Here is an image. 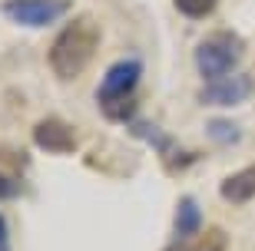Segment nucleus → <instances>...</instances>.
<instances>
[{
	"label": "nucleus",
	"mask_w": 255,
	"mask_h": 251,
	"mask_svg": "<svg viewBox=\"0 0 255 251\" xmlns=\"http://www.w3.org/2000/svg\"><path fill=\"white\" fill-rule=\"evenodd\" d=\"M33 146L47 156H73L76 152V129L60 116H43L33 126Z\"/></svg>",
	"instance_id": "7"
},
{
	"label": "nucleus",
	"mask_w": 255,
	"mask_h": 251,
	"mask_svg": "<svg viewBox=\"0 0 255 251\" xmlns=\"http://www.w3.org/2000/svg\"><path fill=\"white\" fill-rule=\"evenodd\" d=\"M103 40V30L93 17H73L60 27L57 40L47 50V63L50 73L57 76L60 83H73L76 76L86 70V63L96 56Z\"/></svg>",
	"instance_id": "1"
},
{
	"label": "nucleus",
	"mask_w": 255,
	"mask_h": 251,
	"mask_svg": "<svg viewBox=\"0 0 255 251\" xmlns=\"http://www.w3.org/2000/svg\"><path fill=\"white\" fill-rule=\"evenodd\" d=\"M229 248V235L222 228H212V232H202L199 238L192 242H182V245H172L169 251H226Z\"/></svg>",
	"instance_id": "11"
},
{
	"label": "nucleus",
	"mask_w": 255,
	"mask_h": 251,
	"mask_svg": "<svg viewBox=\"0 0 255 251\" xmlns=\"http://www.w3.org/2000/svg\"><path fill=\"white\" fill-rule=\"evenodd\" d=\"M20 195H23V178L17 172H0V202H10Z\"/></svg>",
	"instance_id": "13"
},
{
	"label": "nucleus",
	"mask_w": 255,
	"mask_h": 251,
	"mask_svg": "<svg viewBox=\"0 0 255 251\" xmlns=\"http://www.w3.org/2000/svg\"><path fill=\"white\" fill-rule=\"evenodd\" d=\"M126 132H129L132 139H139L142 146H149V149L162 159V166H166L169 175H182V168H189V166L199 162V152H186L179 142H176V136H169L166 129H159L152 119L136 116V119L126 126Z\"/></svg>",
	"instance_id": "4"
},
{
	"label": "nucleus",
	"mask_w": 255,
	"mask_h": 251,
	"mask_svg": "<svg viewBox=\"0 0 255 251\" xmlns=\"http://www.w3.org/2000/svg\"><path fill=\"white\" fill-rule=\"evenodd\" d=\"M202 225H206L202 205L192 195H182L179 202H176V215H172V238H176V245L199 238V235H202Z\"/></svg>",
	"instance_id": "8"
},
{
	"label": "nucleus",
	"mask_w": 255,
	"mask_h": 251,
	"mask_svg": "<svg viewBox=\"0 0 255 251\" xmlns=\"http://www.w3.org/2000/svg\"><path fill=\"white\" fill-rule=\"evenodd\" d=\"M242 56H246V40L236 30H216L196 47V73L202 76V83L232 76Z\"/></svg>",
	"instance_id": "3"
},
{
	"label": "nucleus",
	"mask_w": 255,
	"mask_h": 251,
	"mask_svg": "<svg viewBox=\"0 0 255 251\" xmlns=\"http://www.w3.org/2000/svg\"><path fill=\"white\" fill-rule=\"evenodd\" d=\"M73 0H3L0 13L23 30H47L70 13Z\"/></svg>",
	"instance_id": "5"
},
{
	"label": "nucleus",
	"mask_w": 255,
	"mask_h": 251,
	"mask_svg": "<svg viewBox=\"0 0 255 251\" xmlns=\"http://www.w3.org/2000/svg\"><path fill=\"white\" fill-rule=\"evenodd\" d=\"M206 139L212 146L232 149V146L242 142V126L236 119H229V116H212V119H206Z\"/></svg>",
	"instance_id": "10"
},
{
	"label": "nucleus",
	"mask_w": 255,
	"mask_h": 251,
	"mask_svg": "<svg viewBox=\"0 0 255 251\" xmlns=\"http://www.w3.org/2000/svg\"><path fill=\"white\" fill-rule=\"evenodd\" d=\"M172 7L179 10L186 20H206L216 13L219 0H172Z\"/></svg>",
	"instance_id": "12"
},
{
	"label": "nucleus",
	"mask_w": 255,
	"mask_h": 251,
	"mask_svg": "<svg viewBox=\"0 0 255 251\" xmlns=\"http://www.w3.org/2000/svg\"><path fill=\"white\" fill-rule=\"evenodd\" d=\"M139 83H142V60H136V56L116 60L103 73V80L96 86V106H100L106 122L129 126L136 119V106H139L136 89H139Z\"/></svg>",
	"instance_id": "2"
},
{
	"label": "nucleus",
	"mask_w": 255,
	"mask_h": 251,
	"mask_svg": "<svg viewBox=\"0 0 255 251\" xmlns=\"http://www.w3.org/2000/svg\"><path fill=\"white\" fill-rule=\"evenodd\" d=\"M219 195L229 205H246L255 198V166H246L239 172H229L222 182H219Z\"/></svg>",
	"instance_id": "9"
},
{
	"label": "nucleus",
	"mask_w": 255,
	"mask_h": 251,
	"mask_svg": "<svg viewBox=\"0 0 255 251\" xmlns=\"http://www.w3.org/2000/svg\"><path fill=\"white\" fill-rule=\"evenodd\" d=\"M255 96V76L249 73H232L212 83H202L199 89V102L212 106V109H226V106H242Z\"/></svg>",
	"instance_id": "6"
},
{
	"label": "nucleus",
	"mask_w": 255,
	"mask_h": 251,
	"mask_svg": "<svg viewBox=\"0 0 255 251\" xmlns=\"http://www.w3.org/2000/svg\"><path fill=\"white\" fill-rule=\"evenodd\" d=\"M0 251H10V228L3 215H0Z\"/></svg>",
	"instance_id": "14"
}]
</instances>
